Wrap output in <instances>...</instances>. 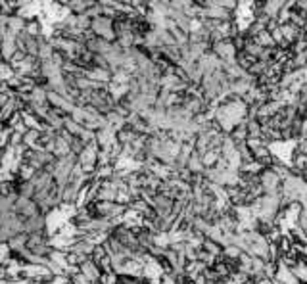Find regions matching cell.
I'll use <instances>...</instances> for the list:
<instances>
[{"label":"cell","mask_w":307,"mask_h":284,"mask_svg":"<svg viewBox=\"0 0 307 284\" xmlns=\"http://www.w3.org/2000/svg\"><path fill=\"white\" fill-rule=\"evenodd\" d=\"M63 129H65L69 134H73V136H81V133H83V125H79L71 115L69 117H65V121H63Z\"/></svg>","instance_id":"9a60e30c"},{"label":"cell","mask_w":307,"mask_h":284,"mask_svg":"<svg viewBox=\"0 0 307 284\" xmlns=\"http://www.w3.org/2000/svg\"><path fill=\"white\" fill-rule=\"evenodd\" d=\"M228 136H230V140L234 142L237 146H240V144H244V142H248V138H250V134H248L246 119H244V121H240V123H237V127L232 129V133L228 134Z\"/></svg>","instance_id":"9c48e42d"},{"label":"cell","mask_w":307,"mask_h":284,"mask_svg":"<svg viewBox=\"0 0 307 284\" xmlns=\"http://www.w3.org/2000/svg\"><path fill=\"white\" fill-rule=\"evenodd\" d=\"M211 52L217 56V58H219L221 62H225V63H234V62H237L238 50H237V46H234L232 39L215 42V44L211 46Z\"/></svg>","instance_id":"6da1fadb"},{"label":"cell","mask_w":307,"mask_h":284,"mask_svg":"<svg viewBox=\"0 0 307 284\" xmlns=\"http://www.w3.org/2000/svg\"><path fill=\"white\" fill-rule=\"evenodd\" d=\"M90 31L95 33L96 37H100V39H104V40L117 42V35H115V29H113V19H110V17H100V19H95Z\"/></svg>","instance_id":"7a4b0ae2"},{"label":"cell","mask_w":307,"mask_h":284,"mask_svg":"<svg viewBox=\"0 0 307 284\" xmlns=\"http://www.w3.org/2000/svg\"><path fill=\"white\" fill-rule=\"evenodd\" d=\"M96 284H102V282H96Z\"/></svg>","instance_id":"ffe728a7"},{"label":"cell","mask_w":307,"mask_h":284,"mask_svg":"<svg viewBox=\"0 0 307 284\" xmlns=\"http://www.w3.org/2000/svg\"><path fill=\"white\" fill-rule=\"evenodd\" d=\"M286 0H265V8L263 12L267 14L271 19H278L280 14H282V10L286 8Z\"/></svg>","instance_id":"52a82bcc"},{"label":"cell","mask_w":307,"mask_h":284,"mask_svg":"<svg viewBox=\"0 0 307 284\" xmlns=\"http://www.w3.org/2000/svg\"><path fill=\"white\" fill-rule=\"evenodd\" d=\"M221 159V152L219 150H207L205 154H202V161H204L205 169H211L219 163Z\"/></svg>","instance_id":"4fadbf2b"},{"label":"cell","mask_w":307,"mask_h":284,"mask_svg":"<svg viewBox=\"0 0 307 284\" xmlns=\"http://www.w3.org/2000/svg\"><path fill=\"white\" fill-rule=\"evenodd\" d=\"M257 42H259V44H261L263 48H275V46H276L275 39H273V35H271L269 31H263V33H261L259 37H257Z\"/></svg>","instance_id":"ac0fdd59"},{"label":"cell","mask_w":307,"mask_h":284,"mask_svg":"<svg viewBox=\"0 0 307 284\" xmlns=\"http://www.w3.org/2000/svg\"><path fill=\"white\" fill-rule=\"evenodd\" d=\"M242 253H244V252H242L238 246H234V244L225 246V248H223V259H227V261L240 259V255H242Z\"/></svg>","instance_id":"e0dca14e"},{"label":"cell","mask_w":307,"mask_h":284,"mask_svg":"<svg viewBox=\"0 0 307 284\" xmlns=\"http://www.w3.org/2000/svg\"><path fill=\"white\" fill-rule=\"evenodd\" d=\"M246 127H248L250 138H263V123L259 119H246Z\"/></svg>","instance_id":"8fae6325"},{"label":"cell","mask_w":307,"mask_h":284,"mask_svg":"<svg viewBox=\"0 0 307 284\" xmlns=\"http://www.w3.org/2000/svg\"><path fill=\"white\" fill-rule=\"evenodd\" d=\"M273 280H278L280 284H301L298 280L296 273H294L292 269L284 267V265H278V269H276V276Z\"/></svg>","instance_id":"ba28073f"},{"label":"cell","mask_w":307,"mask_h":284,"mask_svg":"<svg viewBox=\"0 0 307 284\" xmlns=\"http://www.w3.org/2000/svg\"><path fill=\"white\" fill-rule=\"evenodd\" d=\"M79 271H81V275L85 276V278H88L90 282L92 284H96V282H100L102 280V271H100V267H98V263L96 261H92L90 257H88L83 265L79 267Z\"/></svg>","instance_id":"5b68a950"},{"label":"cell","mask_w":307,"mask_h":284,"mask_svg":"<svg viewBox=\"0 0 307 284\" xmlns=\"http://www.w3.org/2000/svg\"><path fill=\"white\" fill-rule=\"evenodd\" d=\"M259 182H261V186H263V190H265V194H278V192L282 190L284 181L273 169H265V171L259 175Z\"/></svg>","instance_id":"3957f363"},{"label":"cell","mask_w":307,"mask_h":284,"mask_svg":"<svg viewBox=\"0 0 307 284\" xmlns=\"http://www.w3.org/2000/svg\"><path fill=\"white\" fill-rule=\"evenodd\" d=\"M104 257H108V250H106V246H104V244H96L95 252H92V255H90V259L96 261V263H100Z\"/></svg>","instance_id":"d6986e66"},{"label":"cell","mask_w":307,"mask_h":284,"mask_svg":"<svg viewBox=\"0 0 307 284\" xmlns=\"http://www.w3.org/2000/svg\"><path fill=\"white\" fill-rule=\"evenodd\" d=\"M255 62H257V60H255L253 56L248 54V52H238V56H237V65H238V67H240L242 71H246V73L250 71V67H252V65H253Z\"/></svg>","instance_id":"7c38bea8"},{"label":"cell","mask_w":307,"mask_h":284,"mask_svg":"<svg viewBox=\"0 0 307 284\" xmlns=\"http://www.w3.org/2000/svg\"><path fill=\"white\" fill-rule=\"evenodd\" d=\"M152 207H154V211L158 213V217L169 219V217H173L175 200L163 196V194H158V196L154 198V202H152Z\"/></svg>","instance_id":"277c9868"},{"label":"cell","mask_w":307,"mask_h":284,"mask_svg":"<svg viewBox=\"0 0 307 284\" xmlns=\"http://www.w3.org/2000/svg\"><path fill=\"white\" fill-rule=\"evenodd\" d=\"M90 2L92 0H69L67 2V10H69L71 14H75V16H83L90 8Z\"/></svg>","instance_id":"30bf717a"},{"label":"cell","mask_w":307,"mask_h":284,"mask_svg":"<svg viewBox=\"0 0 307 284\" xmlns=\"http://www.w3.org/2000/svg\"><path fill=\"white\" fill-rule=\"evenodd\" d=\"M292 271L296 273V276H298L299 282L307 284V257H301V259H299V263L294 269H292Z\"/></svg>","instance_id":"2e32d148"},{"label":"cell","mask_w":307,"mask_h":284,"mask_svg":"<svg viewBox=\"0 0 307 284\" xmlns=\"http://www.w3.org/2000/svg\"><path fill=\"white\" fill-rule=\"evenodd\" d=\"M280 31H282L284 40H286V42H290V44H296V42H299V40H303V29L296 27L294 23L280 25Z\"/></svg>","instance_id":"8992f818"},{"label":"cell","mask_w":307,"mask_h":284,"mask_svg":"<svg viewBox=\"0 0 307 284\" xmlns=\"http://www.w3.org/2000/svg\"><path fill=\"white\" fill-rule=\"evenodd\" d=\"M202 250H204V252H207V253H211V255H215V257H221V255H223V246L217 244V242H215V240H211V238H205Z\"/></svg>","instance_id":"5bb4252c"}]
</instances>
